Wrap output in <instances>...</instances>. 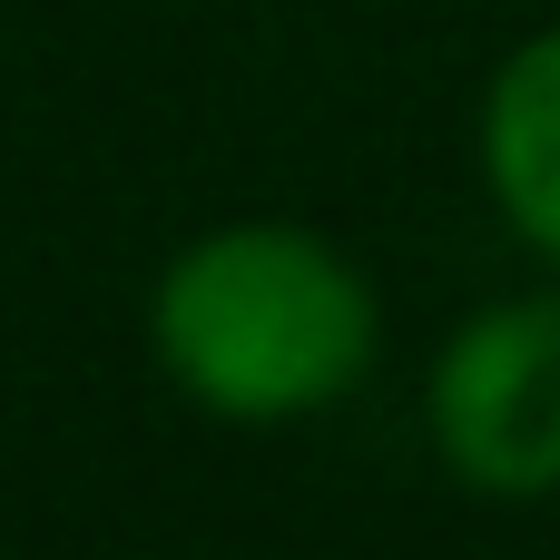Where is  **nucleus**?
Masks as SVG:
<instances>
[{"instance_id":"nucleus-1","label":"nucleus","mask_w":560,"mask_h":560,"mask_svg":"<svg viewBox=\"0 0 560 560\" xmlns=\"http://www.w3.org/2000/svg\"><path fill=\"white\" fill-rule=\"evenodd\" d=\"M148 345H158V374L197 413L276 433V423L345 404L374 374L384 305L335 236L295 217H236V226L187 236L158 266Z\"/></svg>"},{"instance_id":"nucleus-2","label":"nucleus","mask_w":560,"mask_h":560,"mask_svg":"<svg viewBox=\"0 0 560 560\" xmlns=\"http://www.w3.org/2000/svg\"><path fill=\"white\" fill-rule=\"evenodd\" d=\"M433 463L482 502H551L560 492V295L472 305L423 374Z\"/></svg>"},{"instance_id":"nucleus-3","label":"nucleus","mask_w":560,"mask_h":560,"mask_svg":"<svg viewBox=\"0 0 560 560\" xmlns=\"http://www.w3.org/2000/svg\"><path fill=\"white\" fill-rule=\"evenodd\" d=\"M482 187L502 226L560 276V20L532 30L482 89Z\"/></svg>"}]
</instances>
